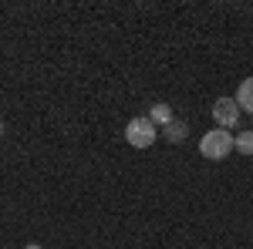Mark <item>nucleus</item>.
I'll list each match as a JSON object with an SVG mask.
<instances>
[{
    "label": "nucleus",
    "mask_w": 253,
    "mask_h": 249,
    "mask_svg": "<svg viewBox=\"0 0 253 249\" xmlns=\"http://www.w3.org/2000/svg\"><path fill=\"white\" fill-rule=\"evenodd\" d=\"M24 249H44V246H38V243H27V246H24Z\"/></svg>",
    "instance_id": "nucleus-8"
},
{
    "label": "nucleus",
    "mask_w": 253,
    "mask_h": 249,
    "mask_svg": "<svg viewBox=\"0 0 253 249\" xmlns=\"http://www.w3.org/2000/svg\"><path fill=\"white\" fill-rule=\"evenodd\" d=\"M156 138H159V128L149 118H132L125 125V142L132 148H149V145H156Z\"/></svg>",
    "instance_id": "nucleus-2"
},
{
    "label": "nucleus",
    "mask_w": 253,
    "mask_h": 249,
    "mask_svg": "<svg viewBox=\"0 0 253 249\" xmlns=\"http://www.w3.org/2000/svg\"><path fill=\"white\" fill-rule=\"evenodd\" d=\"M236 105H240V111H250L253 115V77H247V81H240V88H236Z\"/></svg>",
    "instance_id": "nucleus-4"
},
{
    "label": "nucleus",
    "mask_w": 253,
    "mask_h": 249,
    "mask_svg": "<svg viewBox=\"0 0 253 249\" xmlns=\"http://www.w3.org/2000/svg\"><path fill=\"white\" fill-rule=\"evenodd\" d=\"M162 135H166L169 142H175V145H179V142H186V135H189V125H186V121H179V118H172V121L162 128Z\"/></svg>",
    "instance_id": "nucleus-5"
},
{
    "label": "nucleus",
    "mask_w": 253,
    "mask_h": 249,
    "mask_svg": "<svg viewBox=\"0 0 253 249\" xmlns=\"http://www.w3.org/2000/svg\"><path fill=\"white\" fill-rule=\"evenodd\" d=\"M230 152H233V135H226V128H213L199 142V155L210 158V162H223Z\"/></svg>",
    "instance_id": "nucleus-1"
},
{
    "label": "nucleus",
    "mask_w": 253,
    "mask_h": 249,
    "mask_svg": "<svg viewBox=\"0 0 253 249\" xmlns=\"http://www.w3.org/2000/svg\"><path fill=\"white\" fill-rule=\"evenodd\" d=\"M0 135H3V121H0Z\"/></svg>",
    "instance_id": "nucleus-9"
},
{
    "label": "nucleus",
    "mask_w": 253,
    "mask_h": 249,
    "mask_svg": "<svg viewBox=\"0 0 253 249\" xmlns=\"http://www.w3.org/2000/svg\"><path fill=\"white\" fill-rule=\"evenodd\" d=\"M240 115H243V111H240V105H236L233 98H216L213 118L219 121V128H226V132L236 128V125H240Z\"/></svg>",
    "instance_id": "nucleus-3"
},
{
    "label": "nucleus",
    "mask_w": 253,
    "mask_h": 249,
    "mask_svg": "<svg viewBox=\"0 0 253 249\" xmlns=\"http://www.w3.org/2000/svg\"><path fill=\"white\" fill-rule=\"evenodd\" d=\"M149 121H152V125H162V128H166V125L172 121V108H169L166 101L152 105V111H149Z\"/></svg>",
    "instance_id": "nucleus-6"
},
{
    "label": "nucleus",
    "mask_w": 253,
    "mask_h": 249,
    "mask_svg": "<svg viewBox=\"0 0 253 249\" xmlns=\"http://www.w3.org/2000/svg\"><path fill=\"white\" fill-rule=\"evenodd\" d=\"M233 148H236L240 155H253V132L236 135V138H233Z\"/></svg>",
    "instance_id": "nucleus-7"
}]
</instances>
